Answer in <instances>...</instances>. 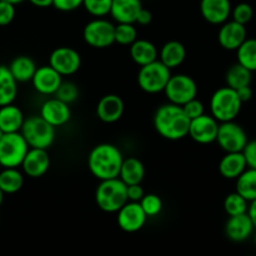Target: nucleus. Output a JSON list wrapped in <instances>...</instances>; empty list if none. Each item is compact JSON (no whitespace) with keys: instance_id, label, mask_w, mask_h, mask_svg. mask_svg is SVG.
<instances>
[{"instance_id":"obj_1","label":"nucleus","mask_w":256,"mask_h":256,"mask_svg":"<svg viewBox=\"0 0 256 256\" xmlns=\"http://www.w3.org/2000/svg\"><path fill=\"white\" fill-rule=\"evenodd\" d=\"M189 126L190 119L180 105L169 102L162 105L155 112L154 128L164 139L172 142L184 139L189 134Z\"/></svg>"},{"instance_id":"obj_2","label":"nucleus","mask_w":256,"mask_h":256,"mask_svg":"<svg viewBox=\"0 0 256 256\" xmlns=\"http://www.w3.org/2000/svg\"><path fill=\"white\" fill-rule=\"evenodd\" d=\"M122 152L112 144H99L90 152L88 156V168L98 180H108L119 178L122 164Z\"/></svg>"},{"instance_id":"obj_3","label":"nucleus","mask_w":256,"mask_h":256,"mask_svg":"<svg viewBox=\"0 0 256 256\" xmlns=\"http://www.w3.org/2000/svg\"><path fill=\"white\" fill-rule=\"evenodd\" d=\"M95 200L100 210L108 214H115L129 202L128 186L119 178L102 180L95 192Z\"/></svg>"},{"instance_id":"obj_4","label":"nucleus","mask_w":256,"mask_h":256,"mask_svg":"<svg viewBox=\"0 0 256 256\" xmlns=\"http://www.w3.org/2000/svg\"><path fill=\"white\" fill-rule=\"evenodd\" d=\"M20 134L24 136L29 148L48 150L56 139V128L40 115H32L24 120Z\"/></svg>"},{"instance_id":"obj_5","label":"nucleus","mask_w":256,"mask_h":256,"mask_svg":"<svg viewBox=\"0 0 256 256\" xmlns=\"http://www.w3.org/2000/svg\"><path fill=\"white\" fill-rule=\"evenodd\" d=\"M242 102L238 96L236 90L229 86L218 89L210 99V115L219 122H232L239 116Z\"/></svg>"},{"instance_id":"obj_6","label":"nucleus","mask_w":256,"mask_h":256,"mask_svg":"<svg viewBox=\"0 0 256 256\" xmlns=\"http://www.w3.org/2000/svg\"><path fill=\"white\" fill-rule=\"evenodd\" d=\"M172 76V70L165 66L160 60L140 66L138 74V84L142 92L148 94H159L164 92Z\"/></svg>"},{"instance_id":"obj_7","label":"nucleus","mask_w":256,"mask_h":256,"mask_svg":"<svg viewBox=\"0 0 256 256\" xmlns=\"http://www.w3.org/2000/svg\"><path fill=\"white\" fill-rule=\"evenodd\" d=\"M29 149L20 132L4 134L0 139V166L19 168Z\"/></svg>"},{"instance_id":"obj_8","label":"nucleus","mask_w":256,"mask_h":256,"mask_svg":"<svg viewBox=\"0 0 256 256\" xmlns=\"http://www.w3.org/2000/svg\"><path fill=\"white\" fill-rule=\"evenodd\" d=\"M82 38L94 49H106L115 42V25L104 18H96L85 25Z\"/></svg>"},{"instance_id":"obj_9","label":"nucleus","mask_w":256,"mask_h":256,"mask_svg":"<svg viewBox=\"0 0 256 256\" xmlns=\"http://www.w3.org/2000/svg\"><path fill=\"white\" fill-rule=\"evenodd\" d=\"M164 92L169 102L182 106L198 96V84L189 75H172Z\"/></svg>"},{"instance_id":"obj_10","label":"nucleus","mask_w":256,"mask_h":256,"mask_svg":"<svg viewBox=\"0 0 256 256\" xmlns=\"http://www.w3.org/2000/svg\"><path fill=\"white\" fill-rule=\"evenodd\" d=\"M215 142L225 152H240L244 150L249 139L242 126L232 120V122H220Z\"/></svg>"},{"instance_id":"obj_11","label":"nucleus","mask_w":256,"mask_h":256,"mask_svg":"<svg viewBox=\"0 0 256 256\" xmlns=\"http://www.w3.org/2000/svg\"><path fill=\"white\" fill-rule=\"evenodd\" d=\"M49 65L62 76H70L79 72L82 66V56L72 48L60 46L50 54Z\"/></svg>"},{"instance_id":"obj_12","label":"nucleus","mask_w":256,"mask_h":256,"mask_svg":"<svg viewBox=\"0 0 256 256\" xmlns=\"http://www.w3.org/2000/svg\"><path fill=\"white\" fill-rule=\"evenodd\" d=\"M219 124L220 122L212 115L202 114L196 119L190 120L188 136L192 138L198 144H212L216 140Z\"/></svg>"},{"instance_id":"obj_13","label":"nucleus","mask_w":256,"mask_h":256,"mask_svg":"<svg viewBox=\"0 0 256 256\" xmlns=\"http://www.w3.org/2000/svg\"><path fill=\"white\" fill-rule=\"evenodd\" d=\"M118 214V225L122 232L128 234L138 232L145 226L148 216L142 210L140 202H128Z\"/></svg>"},{"instance_id":"obj_14","label":"nucleus","mask_w":256,"mask_h":256,"mask_svg":"<svg viewBox=\"0 0 256 256\" xmlns=\"http://www.w3.org/2000/svg\"><path fill=\"white\" fill-rule=\"evenodd\" d=\"M20 166L22 172L32 179H39L44 176L50 168V156L48 150L30 148Z\"/></svg>"},{"instance_id":"obj_15","label":"nucleus","mask_w":256,"mask_h":256,"mask_svg":"<svg viewBox=\"0 0 256 256\" xmlns=\"http://www.w3.org/2000/svg\"><path fill=\"white\" fill-rule=\"evenodd\" d=\"M248 39V30L246 25L239 24L234 22H225L222 24L219 30L218 40L222 49L229 50V52H236L238 48Z\"/></svg>"},{"instance_id":"obj_16","label":"nucleus","mask_w":256,"mask_h":256,"mask_svg":"<svg viewBox=\"0 0 256 256\" xmlns=\"http://www.w3.org/2000/svg\"><path fill=\"white\" fill-rule=\"evenodd\" d=\"M32 86L42 95H55L62 82V76L50 65L38 68L32 79Z\"/></svg>"},{"instance_id":"obj_17","label":"nucleus","mask_w":256,"mask_h":256,"mask_svg":"<svg viewBox=\"0 0 256 256\" xmlns=\"http://www.w3.org/2000/svg\"><path fill=\"white\" fill-rule=\"evenodd\" d=\"M40 116L52 126H64L72 119V110L69 104L62 102L58 98H52L42 104L40 109Z\"/></svg>"},{"instance_id":"obj_18","label":"nucleus","mask_w":256,"mask_h":256,"mask_svg":"<svg viewBox=\"0 0 256 256\" xmlns=\"http://www.w3.org/2000/svg\"><path fill=\"white\" fill-rule=\"evenodd\" d=\"M232 2L230 0H202L200 12L209 24L222 25L232 16Z\"/></svg>"},{"instance_id":"obj_19","label":"nucleus","mask_w":256,"mask_h":256,"mask_svg":"<svg viewBox=\"0 0 256 256\" xmlns=\"http://www.w3.org/2000/svg\"><path fill=\"white\" fill-rule=\"evenodd\" d=\"M255 226L248 212L235 216H229L225 225V234L228 239L234 242H244L254 234Z\"/></svg>"},{"instance_id":"obj_20","label":"nucleus","mask_w":256,"mask_h":256,"mask_svg":"<svg viewBox=\"0 0 256 256\" xmlns=\"http://www.w3.org/2000/svg\"><path fill=\"white\" fill-rule=\"evenodd\" d=\"M125 112V104L119 95L109 94L100 99L96 106V115L105 124L119 122Z\"/></svg>"},{"instance_id":"obj_21","label":"nucleus","mask_w":256,"mask_h":256,"mask_svg":"<svg viewBox=\"0 0 256 256\" xmlns=\"http://www.w3.org/2000/svg\"><path fill=\"white\" fill-rule=\"evenodd\" d=\"M142 9V0H112L110 15L116 22L135 24Z\"/></svg>"},{"instance_id":"obj_22","label":"nucleus","mask_w":256,"mask_h":256,"mask_svg":"<svg viewBox=\"0 0 256 256\" xmlns=\"http://www.w3.org/2000/svg\"><path fill=\"white\" fill-rule=\"evenodd\" d=\"M248 169L242 152H226L219 164V172L228 180H236Z\"/></svg>"},{"instance_id":"obj_23","label":"nucleus","mask_w":256,"mask_h":256,"mask_svg":"<svg viewBox=\"0 0 256 256\" xmlns=\"http://www.w3.org/2000/svg\"><path fill=\"white\" fill-rule=\"evenodd\" d=\"M24 114L22 109L12 104L0 106V129L5 132H20L24 124Z\"/></svg>"},{"instance_id":"obj_24","label":"nucleus","mask_w":256,"mask_h":256,"mask_svg":"<svg viewBox=\"0 0 256 256\" xmlns=\"http://www.w3.org/2000/svg\"><path fill=\"white\" fill-rule=\"evenodd\" d=\"M186 59V49L184 44L176 40H172L164 44L159 52V60L170 70L179 68Z\"/></svg>"},{"instance_id":"obj_25","label":"nucleus","mask_w":256,"mask_h":256,"mask_svg":"<svg viewBox=\"0 0 256 256\" xmlns=\"http://www.w3.org/2000/svg\"><path fill=\"white\" fill-rule=\"evenodd\" d=\"M130 56L135 64L144 66L158 60L159 52H158V48L149 40L136 39L130 45Z\"/></svg>"},{"instance_id":"obj_26","label":"nucleus","mask_w":256,"mask_h":256,"mask_svg":"<svg viewBox=\"0 0 256 256\" xmlns=\"http://www.w3.org/2000/svg\"><path fill=\"white\" fill-rule=\"evenodd\" d=\"M145 176V166L136 158H128L122 160V168H120L119 179L125 185L142 184Z\"/></svg>"},{"instance_id":"obj_27","label":"nucleus","mask_w":256,"mask_h":256,"mask_svg":"<svg viewBox=\"0 0 256 256\" xmlns=\"http://www.w3.org/2000/svg\"><path fill=\"white\" fill-rule=\"evenodd\" d=\"M18 84L9 68L0 65V106L12 104L18 96Z\"/></svg>"},{"instance_id":"obj_28","label":"nucleus","mask_w":256,"mask_h":256,"mask_svg":"<svg viewBox=\"0 0 256 256\" xmlns=\"http://www.w3.org/2000/svg\"><path fill=\"white\" fill-rule=\"evenodd\" d=\"M8 68L18 82H32V76L38 69L34 60L30 56H25V55L15 58Z\"/></svg>"},{"instance_id":"obj_29","label":"nucleus","mask_w":256,"mask_h":256,"mask_svg":"<svg viewBox=\"0 0 256 256\" xmlns=\"http://www.w3.org/2000/svg\"><path fill=\"white\" fill-rule=\"evenodd\" d=\"M24 186V174L18 168H2L0 172V190L4 194L12 195Z\"/></svg>"},{"instance_id":"obj_30","label":"nucleus","mask_w":256,"mask_h":256,"mask_svg":"<svg viewBox=\"0 0 256 256\" xmlns=\"http://www.w3.org/2000/svg\"><path fill=\"white\" fill-rule=\"evenodd\" d=\"M225 82H226V86L234 90L248 86V85H252V72L236 62L228 69L226 75H225Z\"/></svg>"},{"instance_id":"obj_31","label":"nucleus","mask_w":256,"mask_h":256,"mask_svg":"<svg viewBox=\"0 0 256 256\" xmlns=\"http://www.w3.org/2000/svg\"><path fill=\"white\" fill-rule=\"evenodd\" d=\"M236 192L252 202L256 199V169L248 168L236 179Z\"/></svg>"},{"instance_id":"obj_32","label":"nucleus","mask_w":256,"mask_h":256,"mask_svg":"<svg viewBox=\"0 0 256 256\" xmlns=\"http://www.w3.org/2000/svg\"><path fill=\"white\" fill-rule=\"evenodd\" d=\"M238 62L249 69L250 72H256V39L248 38L236 50Z\"/></svg>"},{"instance_id":"obj_33","label":"nucleus","mask_w":256,"mask_h":256,"mask_svg":"<svg viewBox=\"0 0 256 256\" xmlns=\"http://www.w3.org/2000/svg\"><path fill=\"white\" fill-rule=\"evenodd\" d=\"M249 204L246 199L242 196L239 192H232L226 196L224 202V209L229 216H235V215L245 214L249 209Z\"/></svg>"},{"instance_id":"obj_34","label":"nucleus","mask_w":256,"mask_h":256,"mask_svg":"<svg viewBox=\"0 0 256 256\" xmlns=\"http://www.w3.org/2000/svg\"><path fill=\"white\" fill-rule=\"evenodd\" d=\"M138 39V29L134 24L118 22L115 25V42L124 46H130Z\"/></svg>"},{"instance_id":"obj_35","label":"nucleus","mask_w":256,"mask_h":256,"mask_svg":"<svg viewBox=\"0 0 256 256\" xmlns=\"http://www.w3.org/2000/svg\"><path fill=\"white\" fill-rule=\"evenodd\" d=\"M112 0H84L82 6L90 15L95 18H104L110 14Z\"/></svg>"},{"instance_id":"obj_36","label":"nucleus","mask_w":256,"mask_h":256,"mask_svg":"<svg viewBox=\"0 0 256 256\" xmlns=\"http://www.w3.org/2000/svg\"><path fill=\"white\" fill-rule=\"evenodd\" d=\"M139 202L148 218L158 216L162 210V200L156 194L144 195Z\"/></svg>"},{"instance_id":"obj_37","label":"nucleus","mask_w":256,"mask_h":256,"mask_svg":"<svg viewBox=\"0 0 256 256\" xmlns=\"http://www.w3.org/2000/svg\"><path fill=\"white\" fill-rule=\"evenodd\" d=\"M232 18L239 24L248 25L254 18V9L249 2H240L232 10Z\"/></svg>"},{"instance_id":"obj_38","label":"nucleus","mask_w":256,"mask_h":256,"mask_svg":"<svg viewBox=\"0 0 256 256\" xmlns=\"http://www.w3.org/2000/svg\"><path fill=\"white\" fill-rule=\"evenodd\" d=\"M54 96L70 105L79 98V89H78V86L74 82H62Z\"/></svg>"},{"instance_id":"obj_39","label":"nucleus","mask_w":256,"mask_h":256,"mask_svg":"<svg viewBox=\"0 0 256 256\" xmlns=\"http://www.w3.org/2000/svg\"><path fill=\"white\" fill-rule=\"evenodd\" d=\"M15 6L16 5L0 0V26H8L9 24H12L16 15Z\"/></svg>"},{"instance_id":"obj_40","label":"nucleus","mask_w":256,"mask_h":256,"mask_svg":"<svg viewBox=\"0 0 256 256\" xmlns=\"http://www.w3.org/2000/svg\"><path fill=\"white\" fill-rule=\"evenodd\" d=\"M182 110H184L185 114H186V116L189 118L190 120L196 119V118H199L200 115L205 114L204 104H202V102H200L198 98H195V99L188 102L186 104L182 105Z\"/></svg>"},{"instance_id":"obj_41","label":"nucleus","mask_w":256,"mask_h":256,"mask_svg":"<svg viewBox=\"0 0 256 256\" xmlns=\"http://www.w3.org/2000/svg\"><path fill=\"white\" fill-rule=\"evenodd\" d=\"M84 0H52V6L62 12H70L82 6Z\"/></svg>"},{"instance_id":"obj_42","label":"nucleus","mask_w":256,"mask_h":256,"mask_svg":"<svg viewBox=\"0 0 256 256\" xmlns=\"http://www.w3.org/2000/svg\"><path fill=\"white\" fill-rule=\"evenodd\" d=\"M242 154H244L245 160H246L248 168L256 169V140L248 142L244 150H242Z\"/></svg>"},{"instance_id":"obj_43","label":"nucleus","mask_w":256,"mask_h":256,"mask_svg":"<svg viewBox=\"0 0 256 256\" xmlns=\"http://www.w3.org/2000/svg\"><path fill=\"white\" fill-rule=\"evenodd\" d=\"M128 186V200L129 202H139L142 199V196L145 195L144 189L140 184L135 185H126Z\"/></svg>"},{"instance_id":"obj_44","label":"nucleus","mask_w":256,"mask_h":256,"mask_svg":"<svg viewBox=\"0 0 256 256\" xmlns=\"http://www.w3.org/2000/svg\"><path fill=\"white\" fill-rule=\"evenodd\" d=\"M236 92H238V96H239V99L242 100V104H244V102H250V100L252 99V95H254V92H252V85L240 88V89L236 90Z\"/></svg>"},{"instance_id":"obj_45","label":"nucleus","mask_w":256,"mask_h":256,"mask_svg":"<svg viewBox=\"0 0 256 256\" xmlns=\"http://www.w3.org/2000/svg\"><path fill=\"white\" fill-rule=\"evenodd\" d=\"M152 22V14L149 12V10L142 8V9L140 10L139 15H138L136 22L139 25H142V26H144V25H149Z\"/></svg>"},{"instance_id":"obj_46","label":"nucleus","mask_w":256,"mask_h":256,"mask_svg":"<svg viewBox=\"0 0 256 256\" xmlns=\"http://www.w3.org/2000/svg\"><path fill=\"white\" fill-rule=\"evenodd\" d=\"M34 6L40 8V9H45V8L52 6V0H29Z\"/></svg>"},{"instance_id":"obj_47","label":"nucleus","mask_w":256,"mask_h":256,"mask_svg":"<svg viewBox=\"0 0 256 256\" xmlns=\"http://www.w3.org/2000/svg\"><path fill=\"white\" fill-rule=\"evenodd\" d=\"M248 214H249V216L252 218V224H254V226H255V229H256V199L252 200V202L249 204Z\"/></svg>"},{"instance_id":"obj_48","label":"nucleus","mask_w":256,"mask_h":256,"mask_svg":"<svg viewBox=\"0 0 256 256\" xmlns=\"http://www.w3.org/2000/svg\"><path fill=\"white\" fill-rule=\"evenodd\" d=\"M2 2H10V4L19 5V4H22V2H24L25 0H2Z\"/></svg>"},{"instance_id":"obj_49","label":"nucleus","mask_w":256,"mask_h":256,"mask_svg":"<svg viewBox=\"0 0 256 256\" xmlns=\"http://www.w3.org/2000/svg\"><path fill=\"white\" fill-rule=\"evenodd\" d=\"M4 192H2V190H0V206H2V202H4Z\"/></svg>"},{"instance_id":"obj_50","label":"nucleus","mask_w":256,"mask_h":256,"mask_svg":"<svg viewBox=\"0 0 256 256\" xmlns=\"http://www.w3.org/2000/svg\"><path fill=\"white\" fill-rule=\"evenodd\" d=\"M5 134V132H2V129H0V139H2V135H4Z\"/></svg>"},{"instance_id":"obj_51","label":"nucleus","mask_w":256,"mask_h":256,"mask_svg":"<svg viewBox=\"0 0 256 256\" xmlns=\"http://www.w3.org/2000/svg\"><path fill=\"white\" fill-rule=\"evenodd\" d=\"M254 242H255V246H256V232H255V235H254Z\"/></svg>"}]
</instances>
